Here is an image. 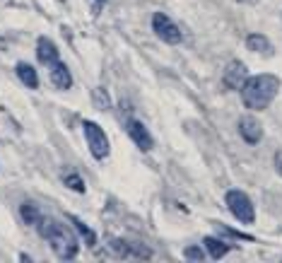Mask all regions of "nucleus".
Masks as SVG:
<instances>
[{
	"mask_svg": "<svg viewBox=\"0 0 282 263\" xmlns=\"http://www.w3.org/2000/svg\"><path fill=\"white\" fill-rule=\"evenodd\" d=\"M104 251L111 258H152V249L142 246L140 242H128V239H108Z\"/></svg>",
	"mask_w": 282,
	"mask_h": 263,
	"instance_id": "4",
	"label": "nucleus"
},
{
	"mask_svg": "<svg viewBox=\"0 0 282 263\" xmlns=\"http://www.w3.org/2000/svg\"><path fill=\"white\" fill-rule=\"evenodd\" d=\"M126 133L130 136V140H133L135 145L142 150V152H148V150H152V145H154V140H152V136H150V130L145 128V124L142 121H138V118H128L126 121Z\"/></svg>",
	"mask_w": 282,
	"mask_h": 263,
	"instance_id": "7",
	"label": "nucleus"
},
{
	"mask_svg": "<svg viewBox=\"0 0 282 263\" xmlns=\"http://www.w3.org/2000/svg\"><path fill=\"white\" fill-rule=\"evenodd\" d=\"M106 0H90V10H92V17H99V12L104 10Z\"/></svg>",
	"mask_w": 282,
	"mask_h": 263,
	"instance_id": "19",
	"label": "nucleus"
},
{
	"mask_svg": "<svg viewBox=\"0 0 282 263\" xmlns=\"http://www.w3.org/2000/svg\"><path fill=\"white\" fill-rule=\"evenodd\" d=\"M202 246H205V251H208L215 261H220V258L229 251V244H224L222 239H215V236H205V239H202Z\"/></svg>",
	"mask_w": 282,
	"mask_h": 263,
	"instance_id": "14",
	"label": "nucleus"
},
{
	"mask_svg": "<svg viewBox=\"0 0 282 263\" xmlns=\"http://www.w3.org/2000/svg\"><path fill=\"white\" fill-rule=\"evenodd\" d=\"M82 128H84V140H87V145H90V152H92L96 160H106L108 157L106 133L99 128V124H94V121H84Z\"/></svg>",
	"mask_w": 282,
	"mask_h": 263,
	"instance_id": "5",
	"label": "nucleus"
},
{
	"mask_svg": "<svg viewBox=\"0 0 282 263\" xmlns=\"http://www.w3.org/2000/svg\"><path fill=\"white\" fill-rule=\"evenodd\" d=\"M68 220H70V224H72V227H75V230H78V232L82 234L84 244H87L90 249H92V246H96V234H94L92 230H90V227H87V224H84L80 218H75V215H68Z\"/></svg>",
	"mask_w": 282,
	"mask_h": 263,
	"instance_id": "15",
	"label": "nucleus"
},
{
	"mask_svg": "<svg viewBox=\"0 0 282 263\" xmlns=\"http://www.w3.org/2000/svg\"><path fill=\"white\" fill-rule=\"evenodd\" d=\"M36 56H39L41 63H46V66H51L54 60L60 58V54H58V46H56L51 39H46V36H39V42H36Z\"/></svg>",
	"mask_w": 282,
	"mask_h": 263,
	"instance_id": "11",
	"label": "nucleus"
},
{
	"mask_svg": "<svg viewBox=\"0 0 282 263\" xmlns=\"http://www.w3.org/2000/svg\"><path fill=\"white\" fill-rule=\"evenodd\" d=\"M63 184H66L68 188H72V191H78V194H84V181L78 172H72V174H66L63 176Z\"/></svg>",
	"mask_w": 282,
	"mask_h": 263,
	"instance_id": "17",
	"label": "nucleus"
},
{
	"mask_svg": "<svg viewBox=\"0 0 282 263\" xmlns=\"http://www.w3.org/2000/svg\"><path fill=\"white\" fill-rule=\"evenodd\" d=\"M48 68H51L48 70V78H51V84H54L56 90H70L72 87V72H70V68H68L60 58L54 60Z\"/></svg>",
	"mask_w": 282,
	"mask_h": 263,
	"instance_id": "10",
	"label": "nucleus"
},
{
	"mask_svg": "<svg viewBox=\"0 0 282 263\" xmlns=\"http://www.w3.org/2000/svg\"><path fill=\"white\" fill-rule=\"evenodd\" d=\"M272 164H275V172L282 176V150H278L275 152V160H272Z\"/></svg>",
	"mask_w": 282,
	"mask_h": 263,
	"instance_id": "20",
	"label": "nucleus"
},
{
	"mask_svg": "<svg viewBox=\"0 0 282 263\" xmlns=\"http://www.w3.org/2000/svg\"><path fill=\"white\" fill-rule=\"evenodd\" d=\"M184 256L190 258V261H202V258H205V256H202V251L196 249V246H188V249H184Z\"/></svg>",
	"mask_w": 282,
	"mask_h": 263,
	"instance_id": "18",
	"label": "nucleus"
},
{
	"mask_svg": "<svg viewBox=\"0 0 282 263\" xmlns=\"http://www.w3.org/2000/svg\"><path fill=\"white\" fill-rule=\"evenodd\" d=\"M239 136H242L248 145H258L263 138V126L256 116H242L239 118Z\"/></svg>",
	"mask_w": 282,
	"mask_h": 263,
	"instance_id": "9",
	"label": "nucleus"
},
{
	"mask_svg": "<svg viewBox=\"0 0 282 263\" xmlns=\"http://www.w3.org/2000/svg\"><path fill=\"white\" fill-rule=\"evenodd\" d=\"M246 46H248L254 54H260V56H272L275 54L270 39H266L263 34H248V36H246Z\"/></svg>",
	"mask_w": 282,
	"mask_h": 263,
	"instance_id": "13",
	"label": "nucleus"
},
{
	"mask_svg": "<svg viewBox=\"0 0 282 263\" xmlns=\"http://www.w3.org/2000/svg\"><path fill=\"white\" fill-rule=\"evenodd\" d=\"M34 227H36V232L48 242V246L54 249V254L60 258V261H72V258L78 256L80 244H78V236L70 232L68 224L54 220V218L41 215V220L36 222Z\"/></svg>",
	"mask_w": 282,
	"mask_h": 263,
	"instance_id": "1",
	"label": "nucleus"
},
{
	"mask_svg": "<svg viewBox=\"0 0 282 263\" xmlns=\"http://www.w3.org/2000/svg\"><path fill=\"white\" fill-rule=\"evenodd\" d=\"M152 29H154V34L160 36L164 44H181V39H184V34H181V29H178V24H176L174 20H169V14L164 12H154V17H152Z\"/></svg>",
	"mask_w": 282,
	"mask_h": 263,
	"instance_id": "6",
	"label": "nucleus"
},
{
	"mask_svg": "<svg viewBox=\"0 0 282 263\" xmlns=\"http://www.w3.org/2000/svg\"><path fill=\"white\" fill-rule=\"evenodd\" d=\"M14 72H17V78L24 82V87H29V90H39V72L32 68L29 63H17Z\"/></svg>",
	"mask_w": 282,
	"mask_h": 263,
	"instance_id": "12",
	"label": "nucleus"
},
{
	"mask_svg": "<svg viewBox=\"0 0 282 263\" xmlns=\"http://www.w3.org/2000/svg\"><path fill=\"white\" fill-rule=\"evenodd\" d=\"M246 66H244L242 60H229L224 72H222V82L227 90H234V92H239V87L244 84V80L248 78V72H246Z\"/></svg>",
	"mask_w": 282,
	"mask_h": 263,
	"instance_id": "8",
	"label": "nucleus"
},
{
	"mask_svg": "<svg viewBox=\"0 0 282 263\" xmlns=\"http://www.w3.org/2000/svg\"><path fill=\"white\" fill-rule=\"evenodd\" d=\"M278 90H280V80L275 75H254V78H246L244 84L239 87V94L246 109L254 111H263L272 104V99L278 97Z\"/></svg>",
	"mask_w": 282,
	"mask_h": 263,
	"instance_id": "2",
	"label": "nucleus"
},
{
	"mask_svg": "<svg viewBox=\"0 0 282 263\" xmlns=\"http://www.w3.org/2000/svg\"><path fill=\"white\" fill-rule=\"evenodd\" d=\"M20 215H22V220L27 222V224H36L41 220V208L36 203H32V200H24L22 206H20Z\"/></svg>",
	"mask_w": 282,
	"mask_h": 263,
	"instance_id": "16",
	"label": "nucleus"
},
{
	"mask_svg": "<svg viewBox=\"0 0 282 263\" xmlns=\"http://www.w3.org/2000/svg\"><path fill=\"white\" fill-rule=\"evenodd\" d=\"M236 2H244V5H254V2H258V0H236Z\"/></svg>",
	"mask_w": 282,
	"mask_h": 263,
	"instance_id": "21",
	"label": "nucleus"
},
{
	"mask_svg": "<svg viewBox=\"0 0 282 263\" xmlns=\"http://www.w3.org/2000/svg\"><path fill=\"white\" fill-rule=\"evenodd\" d=\"M224 203H227L229 212H232L239 222H244V224H251V222L256 220V210H254L251 198L244 194V191H239V188L227 191V194H224Z\"/></svg>",
	"mask_w": 282,
	"mask_h": 263,
	"instance_id": "3",
	"label": "nucleus"
}]
</instances>
